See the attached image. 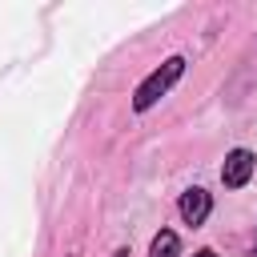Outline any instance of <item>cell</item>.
<instances>
[{"mask_svg":"<svg viewBox=\"0 0 257 257\" xmlns=\"http://www.w3.org/2000/svg\"><path fill=\"white\" fill-rule=\"evenodd\" d=\"M181 72H185V60H181V56H169L157 72H149V76L141 80V88H137V96H133V108H137V112L153 108V104L173 88V80H181Z\"/></svg>","mask_w":257,"mask_h":257,"instance_id":"cell-1","label":"cell"},{"mask_svg":"<svg viewBox=\"0 0 257 257\" xmlns=\"http://www.w3.org/2000/svg\"><path fill=\"white\" fill-rule=\"evenodd\" d=\"M249 177H253V153H249V149H233V153L225 157V165H221V181H225L229 189H241Z\"/></svg>","mask_w":257,"mask_h":257,"instance_id":"cell-2","label":"cell"},{"mask_svg":"<svg viewBox=\"0 0 257 257\" xmlns=\"http://www.w3.org/2000/svg\"><path fill=\"white\" fill-rule=\"evenodd\" d=\"M209 209H213V201H209L205 189H189V193L181 197V217H185V225H201V221L209 217Z\"/></svg>","mask_w":257,"mask_h":257,"instance_id":"cell-3","label":"cell"},{"mask_svg":"<svg viewBox=\"0 0 257 257\" xmlns=\"http://www.w3.org/2000/svg\"><path fill=\"white\" fill-rule=\"evenodd\" d=\"M177 249H181V241H177V233H169V229H161V233L153 237V249H149V257H177Z\"/></svg>","mask_w":257,"mask_h":257,"instance_id":"cell-4","label":"cell"},{"mask_svg":"<svg viewBox=\"0 0 257 257\" xmlns=\"http://www.w3.org/2000/svg\"><path fill=\"white\" fill-rule=\"evenodd\" d=\"M197 257H217V253H213V249H201V253H197Z\"/></svg>","mask_w":257,"mask_h":257,"instance_id":"cell-5","label":"cell"},{"mask_svg":"<svg viewBox=\"0 0 257 257\" xmlns=\"http://www.w3.org/2000/svg\"><path fill=\"white\" fill-rule=\"evenodd\" d=\"M112 257H128V249H116V253H112Z\"/></svg>","mask_w":257,"mask_h":257,"instance_id":"cell-6","label":"cell"}]
</instances>
